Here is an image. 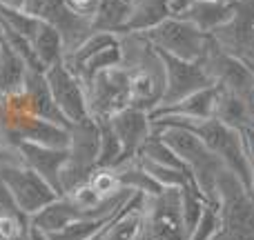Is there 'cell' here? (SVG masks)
Returning a JSON list of instances; mask_svg holds the SVG:
<instances>
[{
	"label": "cell",
	"mask_w": 254,
	"mask_h": 240,
	"mask_svg": "<svg viewBox=\"0 0 254 240\" xmlns=\"http://www.w3.org/2000/svg\"><path fill=\"white\" fill-rule=\"evenodd\" d=\"M212 240H237V238H232V236H230V234H228V232H223V229H221V232H219V234H216V236H214V238H212Z\"/></svg>",
	"instance_id": "obj_33"
},
{
	"label": "cell",
	"mask_w": 254,
	"mask_h": 240,
	"mask_svg": "<svg viewBox=\"0 0 254 240\" xmlns=\"http://www.w3.org/2000/svg\"><path fill=\"white\" fill-rule=\"evenodd\" d=\"M27 65L16 49L0 36V96H9L22 89Z\"/></svg>",
	"instance_id": "obj_22"
},
{
	"label": "cell",
	"mask_w": 254,
	"mask_h": 240,
	"mask_svg": "<svg viewBox=\"0 0 254 240\" xmlns=\"http://www.w3.org/2000/svg\"><path fill=\"white\" fill-rule=\"evenodd\" d=\"M112 169L116 171L119 183L123 189H131V192L143 193V196H156V193H161L163 189H165L140 167V162L136 160V158L123 162V165H119V167H112Z\"/></svg>",
	"instance_id": "obj_24"
},
{
	"label": "cell",
	"mask_w": 254,
	"mask_h": 240,
	"mask_svg": "<svg viewBox=\"0 0 254 240\" xmlns=\"http://www.w3.org/2000/svg\"><path fill=\"white\" fill-rule=\"evenodd\" d=\"M0 183L27 216L38 214L58 198V193L25 162H0Z\"/></svg>",
	"instance_id": "obj_9"
},
{
	"label": "cell",
	"mask_w": 254,
	"mask_h": 240,
	"mask_svg": "<svg viewBox=\"0 0 254 240\" xmlns=\"http://www.w3.org/2000/svg\"><path fill=\"white\" fill-rule=\"evenodd\" d=\"M216 94L219 87L210 85L205 89H198V92L190 94L188 98L174 102L170 107H156V109L149 114V120L156 118H190V120H205L214 116V102H216Z\"/></svg>",
	"instance_id": "obj_17"
},
{
	"label": "cell",
	"mask_w": 254,
	"mask_h": 240,
	"mask_svg": "<svg viewBox=\"0 0 254 240\" xmlns=\"http://www.w3.org/2000/svg\"><path fill=\"white\" fill-rule=\"evenodd\" d=\"M183 20L192 22L198 31L203 34H214L216 29L225 27L234 16V0H201V2H192L179 11Z\"/></svg>",
	"instance_id": "obj_18"
},
{
	"label": "cell",
	"mask_w": 254,
	"mask_h": 240,
	"mask_svg": "<svg viewBox=\"0 0 254 240\" xmlns=\"http://www.w3.org/2000/svg\"><path fill=\"white\" fill-rule=\"evenodd\" d=\"M143 193H134L125 207L116 214V218L103 229L98 240H134L140 225V209H143Z\"/></svg>",
	"instance_id": "obj_21"
},
{
	"label": "cell",
	"mask_w": 254,
	"mask_h": 240,
	"mask_svg": "<svg viewBox=\"0 0 254 240\" xmlns=\"http://www.w3.org/2000/svg\"><path fill=\"white\" fill-rule=\"evenodd\" d=\"M210 36L228 53L254 62V0H234L232 20Z\"/></svg>",
	"instance_id": "obj_13"
},
{
	"label": "cell",
	"mask_w": 254,
	"mask_h": 240,
	"mask_svg": "<svg viewBox=\"0 0 254 240\" xmlns=\"http://www.w3.org/2000/svg\"><path fill=\"white\" fill-rule=\"evenodd\" d=\"M121 65V40L110 47L96 51L94 56H89L85 62H80L74 69V74L78 76V80L83 83V87L94 78L96 74H101L103 69H110V67H119Z\"/></svg>",
	"instance_id": "obj_25"
},
{
	"label": "cell",
	"mask_w": 254,
	"mask_h": 240,
	"mask_svg": "<svg viewBox=\"0 0 254 240\" xmlns=\"http://www.w3.org/2000/svg\"><path fill=\"white\" fill-rule=\"evenodd\" d=\"M248 189H250V193H252V198H254V174H252V183H250V187H248Z\"/></svg>",
	"instance_id": "obj_35"
},
{
	"label": "cell",
	"mask_w": 254,
	"mask_h": 240,
	"mask_svg": "<svg viewBox=\"0 0 254 240\" xmlns=\"http://www.w3.org/2000/svg\"><path fill=\"white\" fill-rule=\"evenodd\" d=\"M172 125L185 127V129H190L192 134H196L198 138L203 140V144H205L214 156H219L221 162L250 187L254 165H252L250 156H248L246 140H243L241 131L223 125V122H219L216 118H205V120L156 118V120H152V127H172Z\"/></svg>",
	"instance_id": "obj_2"
},
{
	"label": "cell",
	"mask_w": 254,
	"mask_h": 240,
	"mask_svg": "<svg viewBox=\"0 0 254 240\" xmlns=\"http://www.w3.org/2000/svg\"><path fill=\"white\" fill-rule=\"evenodd\" d=\"M18 151H20L22 162L29 169H34L61 196V169L67 160V149L43 147V144H34L22 140V143H18Z\"/></svg>",
	"instance_id": "obj_15"
},
{
	"label": "cell",
	"mask_w": 254,
	"mask_h": 240,
	"mask_svg": "<svg viewBox=\"0 0 254 240\" xmlns=\"http://www.w3.org/2000/svg\"><path fill=\"white\" fill-rule=\"evenodd\" d=\"M87 109L89 118L94 120H110L114 114L131 107V89L129 76L123 67H110L96 74L87 85Z\"/></svg>",
	"instance_id": "obj_8"
},
{
	"label": "cell",
	"mask_w": 254,
	"mask_h": 240,
	"mask_svg": "<svg viewBox=\"0 0 254 240\" xmlns=\"http://www.w3.org/2000/svg\"><path fill=\"white\" fill-rule=\"evenodd\" d=\"M172 2L174 0H131L129 13H127L121 34H143V31L161 25L163 20L172 16Z\"/></svg>",
	"instance_id": "obj_19"
},
{
	"label": "cell",
	"mask_w": 254,
	"mask_h": 240,
	"mask_svg": "<svg viewBox=\"0 0 254 240\" xmlns=\"http://www.w3.org/2000/svg\"><path fill=\"white\" fill-rule=\"evenodd\" d=\"M125 2H131V0H125Z\"/></svg>",
	"instance_id": "obj_36"
},
{
	"label": "cell",
	"mask_w": 254,
	"mask_h": 240,
	"mask_svg": "<svg viewBox=\"0 0 254 240\" xmlns=\"http://www.w3.org/2000/svg\"><path fill=\"white\" fill-rule=\"evenodd\" d=\"M116 218L114 216H107V218H85V220H76L69 223L67 227H63L61 232L49 234L45 236L47 240H94L96 236H101V232Z\"/></svg>",
	"instance_id": "obj_26"
},
{
	"label": "cell",
	"mask_w": 254,
	"mask_h": 240,
	"mask_svg": "<svg viewBox=\"0 0 254 240\" xmlns=\"http://www.w3.org/2000/svg\"><path fill=\"white\" fill-rule=\"evenodd\" d=\"M192 2H201V0H174V2H172V16H176L179 11H183V9L190 7Z\"/></svg>",
	"instance_id": "obj_31"
},
{
	"label": "cell",
	"mask_w": 254,
	"mask_h": 240,
	"mask_svg": "<svg viewBox=\"0 0 254 240\" xmlns=\"http://www.w3.org/2000/svg\"><path fill=\"white\" fill-rule=\"evenodd\" d=\"M110 127L121 143V162L119 165H123L127 160H134V158L138 156V149L143 147V143L149 138V134H152L149 114L143 109H136V107H125L123 111L114 114L110 118Z\"/></svg>",
	"instance_id": "obj_14"
},
{
	"label": "cell",
	"mask_w": 254,
	"mask_h": 240,
	"mask_svg": "<svg viewBox=\"0 0 254 240\" xmlns=\"http://www.w3.org/2000/svg\"><path fill=\"white\" fill-rule=\"evenodd\" d=\"M101 129V153H98V167H116L121 162V143L112 131L110 120H96Z\"/></svg>",
	"instance_id": "obj_27"
},
{
	"label": "cell",
	"mask_w": 254,
	"mask_h": 240,
	"mask_svg": "<svg viewBox=\"0 0 254 240\" xmlns=\"http://www.w3.org/2000/svg\"><path fill=\"white\" fill-rule=\"evenodd\" d=\"M45 78H47L49 92H52L58 109L63 111V116H65L71 125L89 118L85 87L78 80V76H76L65 62L61 60V62H56V65H52L49 69H45Z\"/></svg>",
	"instance_id": "obj_12"
},
{
	"label": "cell",
	"mask_w": 254,
	"mask_h": 240,
	"mask_svg": "<svg viewBox=\"0 0 254 240\" xmlns=\"http://www.w3.org/2000/svg\"><path fill=\"white\" fill-rule=\"evenodd\" d=\"M121 67L129 76L131 107L152 114L165 92V67L161 53L143 34H121Z\"/></svg>",
	"instance_id": "obj_1"
},
{
	"label": "cell",
	"mask_w": 254,
	"mask_h": 240,
	"mask_svg": "<svg viewBox=\"0 0 254 240\" xmlns=\"http://www.w3.org/2000/svg\"><path fill=\"white\" fill-rule=\"evenodd\" d=\"M22 94H25V98H27L29 111L36 116V118L49 120V122H54V125L67 127V129L71 127V122L63 116V111L58 109L56 100H54L52 92H49V85H47V78H45V71L29 69V67H27Z\"/></svg>",
	"instance_id": "obj_16"
},
{
	"label": "cell",
	"mask_w": 254,
	"mask_h": 240,
	"mask_svg": "<svg viewBox=\"0 0 254 240\" xmlns=\"http://www.w3.org/2000/svg\"><path fill=\"white\" fill-rule=\"evenodd\" d=\"M0 4L9 9H22L25 7V0H0Z\"/></svg>",
	"instance_id": "obj_32"
},
{
	"label": "cell",
	"mask_w": 254,
	"mask_h": 240,
	"mask_svg": "<svg viewBox=\"0 0 254 240\" xmlns=\"http://www.w3.org/2000/svg\"><path fill=\"white\" fill-rule=\"evenodd\" d=\"M29 45L43 69H49L52 65H56V62H61L65 58V45H63L61 34L47 22H40L38 31H36V36L31 38Z\"/></svg>",
	"instance_id": "obj_23"
},
{
	"label": "cell",
	"mask_w": 254,
	"mask_h": 240,
	"mask_svg": "<svg viewBox=\"0 0 254 240\" xmlns=\"http://www.w3.org/2000/svg\"><path fill=\"white\" fill-rule=\"evenodd\" d=\"M143 36L158 51L192 62L201 60L205 56L207 45H210V34L198 31L192 22L183 20L181 16H170L161 25L143 31Z\"/></svg>",
	"instance_id": "obj_7"
},
{
	"label": "cell",
	"mask_w": 254,
	"mask_h": 240,
	"mask_svg": "<svg viewBox=\"0 0 254 240\" xmlns=\"http://www.w3.org/2000/svg\"><path fill=\"white\" fill-rule=\"evenodd\" d=\"M22 11L34 16L36 20L52 25L61 34L63 45H65V53L74 51L89 34L96 31L89 20H83L76 13H71L63 0H25Z\"/></svg>",
	"instance_id": "obj_10"
},
{
	"label": "cell",
	"mask_w": 254,
	"mask_h": 240,
	"mask_svg": "<svg viewBox=\"0 0 254 240\" xmlns=\"http://www.w3.org/2000/svg\"><path fill=\"white\" fill-rule=\"evenodd\" d=\"M243 140H246L248 156H250V160H252V165H254V125H250L246 131H243Z\"/></svg>",
	"instance_id": "obj_30"
},
{
	"label": "cell",
	"mask_w": 254,
	"mask_h": 240,
	"mask_svg": "<svg viewBox=\"0 0 254 240\" xmlns=\"http://www.w3.org/2000/svg\"><path fill=\"white\" fill-rule=\"evenodd\" d=\"M101 234H103V232H101ZM98 238H101V236H96L94 240H98ZM31 240H47V238H45L43 234H38V232H34V229H31Z\"/></svg>",
	"instance_id": "obj_34"
},
{
	"label": "cell",
	"mask_w": 254,
	"mask_h": 240,
	"mask_svg": "<svg viewBox=\"0 0 254 240\" xmlns=\"http://www.w3.org/2000/svg\"><path fill=\"white\" fill-rule=\"evenodd\" d=\"M219 232H221L219 207H216L214 200H207L205 209H203V214H201V218H198L196 227L190 232L188 240H212Z\"/></svg>",
	"instance_id": "obj_28"
},
{
	"label": "cell",
	"mask_w": 254,
	"mask_h": 240,
	"mask_svg": "<svg viewBox=\"0 0 254 240\" xmlns=\"http://www.w3.org/2000/svg\"><path fill=\"white\" fill-rule=\"evenodd\" d=\"M101 153V129L94 118H85L69 127V147L67 160L61 169V196L74 192L87 183L94 169H98Z\"/></svg>",
	"instance_id": "obj_5"
},
{
	"label": "cell",
	"mask_w": 254,
	"mask_h": 240,
	"mask_svg": "<svg viewBox=\"0 0 254 240\" xmlns=\"http://www.w3.org/2000/svg\"><path fill=\"white\" fill-rule=\"evenodd\" d=\"M152 131H156L163 140L172 147V151L188 165V169L192 171V178L196 183L198 192L207 198L214 200V185H216V176L228 167L221 162L219 156L210 151L203 144V140L196 134H192L185 127H152Z\"/></svg>",
	"instance_id": "obj_3"
},
{
	"label": "cell",
	"mask_w": 254,
	"mask_h": 240,
	"mask_svg": "<svg viewBox=\"0 0 254 240\" xmlns=\"http://www.w3.org/2000/svg\"><path fill=\"white\" fill-rule=\"evenodd\" d=\"M214 202L223 232L237 240H254V198L248 185L230 169L216 176Z\"/></svg>",
	"instance_id": "obj_4"
},
{
	"label": "cell",
	"mask_w": 254,
	"mask_h": 240,
	"mask_svg": "<svg viewBox=\"0 0 254 240\" xmlns=\"http://www.w3.org/2000/svg\"><path fill=\"white\" fill-rule=\"evenodd\" d=\"M158 53H161L163 67H165V92H163L161 105L158 107H170L174 102L188 98L190 94L214 85L212 78L207 76V71L203 69L201 62L181 60V58H174L163 51H158Z\"/></svg>",
	"instance_id": "obj_11"
},
{
	"label": "cell",
	"mask_w": 254,
	"mask_h": 240,
	"mask_svg": "<svg viewBox=\"0 0 254 240\" xmlns=\"http://www.w3.org/2000/svg\"><path fill=\"white\" fill-rule=\"evenodd\" d=\"M134 240H188L179 189H163L156 196H145Z\"/></svg>",
	"instance_id": "obj_6"
},
{
	"label": "cell",
	"mask_w": 254,
	"mask_h": 240,
	"mask_svg": "<svg viewBox=\"0 0 254 240\" xmlns=\"http://www.w3.org/2000/svg\"><path fill=\"white\" fill-rule=\"evenodd\" d=\"M219 87V85H216ZM219 122L232 127L237 131H246L250 125H254V105L248 102L246 98L237 96L232 92H225V89L219 87V94H216V102H214V116Z\"/></svg>",
	"instance_id": "obj_20"
},
{
	"label": "cell",
	"mask_w": 254,
	"mask_h": 240,
	"mask_svg": "<svg viewBox=\"0 0 254 240\" xmlns=\"http://www.w3.org/2000/svg\"><path fill=\"white\" fill-rule=\"evenodd\" d=\"M63 2L67 4V9H69L71 13H76L78 18L89 20L94 25V18H96V13H98V9H101L103 0H63Z\"/></svg>",
	"instance_id": "obj_29"
}]
</instances>
